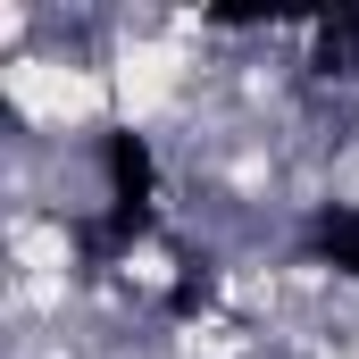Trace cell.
Returning <instances> with one entry per match:
<instances>
[{
	"instance_id": "3957f363",
	"label": "cell",
	"mask_w": 359,
	"mask_h": 359,
	"mask_svg": "<svg viewBox=\"0 0 359 359\" xmlns=\"http://www.w3.org/2000/svg\"><path fill=\"white\" fill-rule=\"evenodd\" d=\"M318 76H359V8L318 25Z\"/></svg>"
},
{
	"instance_id": "6da1fadb",
	"label": "cell",
	"mask_w": 359,
	"mask_h": 359,
	"mask_svg": "<svg viewBox=\"0 0 359 359\" xmlns=\"http://www.w3.org/2000/svg\"><path fill=\"white\" fill-rule=\"evenodd\" d=\"M100 168H109V209L76 226V243H84L92 259H117V251H134V243L151 234V217H159V168H151V142H142L134 126H109V134H100Z\"/></svg>"
},
{
	"instance_id": "7a4b0ae2",
	"label": "cell",
	"mask_w": 359,
	"mask_h": 359,
	"mask_svg": "<svg viewBox=\"0 0 359 359\" xmlns=\"http://www.w3.org/2000/svg\"><path fill=\"white\" fill-rule=\"evenodd\" d=\"M309 243H318V259H326V268H343V276L359 284V209H318Z\"/></svg>"
}]
</instances>
